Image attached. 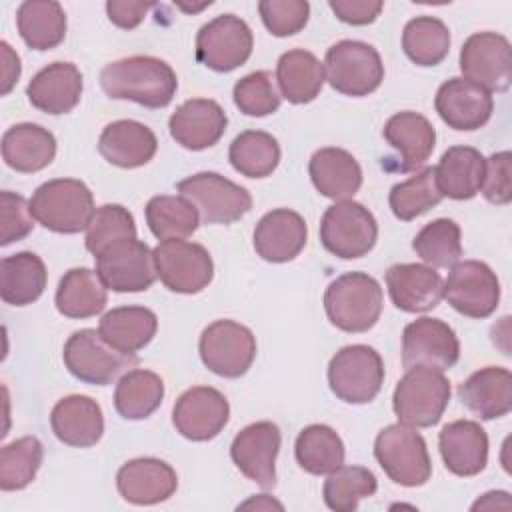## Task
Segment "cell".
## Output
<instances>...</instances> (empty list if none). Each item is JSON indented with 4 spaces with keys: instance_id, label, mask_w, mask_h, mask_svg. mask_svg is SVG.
<instances>
[{
    "instance_id": "cell-18",
    "label": "cell",
    "mask_w": 512,
    "mask_h": 512,
    "mask_svg": "<svg viewBox=\"0 0 512 512\" xmlns=\"http://www.w3.org/2000/svg\"><path fill=\"white\" fill-rule=\"evenodd\" d=\"M230 418L226 396L212 386H192L182 392L172 408V424L192 442L216 438Z\"/></svg>"
},
{
    "instance_id": "cell-36",
    "label": "cell",
    "mask_w": 512,
    "mask_h": 512,
    "mask_svg": "<svg viewBox=\"0 0 512 512\" xmlns=\"http://www.w3.org/2000/svg\"><path fill=\"white\" fill-rule=\"evenodd\" d=\"M324 64L308 50L294 48L284 52L276 64L280 96L292 104L312 102L324 86Z\"/></svg>"
},
{
    "instance_id": "cell-25",
    "label": "cell",
    "mask_w": 512,
    "mask_h": 512,
    "mask_svg": "<svg viewBox=\"0 0 512 512\" xmlns=\"http://www.w3.org/2000/svg\"><path fill=\"white\" fill-rule=\"evenodd\" d=\"M386 288L398 310L416 314L440 304L444 282L432 266L394 264L386 270Z\"/></svg>"
},
{
    "instance_id": "cell-43",
    "label": "cell",
    "mask_w": 512,
    "mask_h": 512,
    "mask_svg": "<svg viewBox=\"0 0 512 512\" xmlns=\"http://www.w3.org/2000/svg\"><path fill=\"white\" fill-rule=\"evenodd\" d=\"M200 214L184 196L160 194L146 204V224L158 240L186 238L196 232Z\"/></svg>"
},
{
    "instance_id": "cell-5",
    "label": "cell",
    "mask_w": 512,
    "mask_h": 512,
    "mask_svg": "<svg viewBox=\"0 0 512 512\" xmlns=\"http://www.w3.org/2000/svg\"><path fill=\"white\" fill-rule=\"evenodd\" d=\"M374 456L386 476L400 486H422L432 476L426 440L402 422L382 428L374 440Z\"/></svg>"
},
{
    "instance_id": "cell-45",
    "label": "cell",
    "mask_w": 512,
    "mask_h": 512,
    "mask_svg": "<svg viewBox=\"0 0 512 512\" xmlns=\"http://www.w3.org/2000/svg\"><path fill=\"white\" fill-rule=\"evenodd\" d=\"M378 490L376 476L364 466H340L328 474L322 486L324 502L336 512H354L358 502L374 496Z\"/></svg>"
},
{
    "instance_id": "cell-46",
    "label": "cell",
    "mask_w": 512,
    "mask_h": 512,
    "mask_svg": "<svg viewBox=\"0 0 512 512\" xmlns=\"http://www.w3.org/2000/svg\"><path fill=\"white\" fill-rule=\"evenodd\" d=\"M412 248L428 266L450 268L462 256L460 226L450 218H436L414 236Z\"/></svg>"
},
{
    "instance_id": "cell-3",
    "label": "cell",
    "mask_w": 512,
    "mask_h": 512,
    "mask_svg": "<svg viewBox=\"0 0 512 512\" xmlns=\"http://www.w3.org/2000/svg\"><path fill=\"white\" fill-rule=\"evenodd\" d=\"M38 224L58 234H78L88 228L96 208L90 188L76 178H54L40 184L30 198Z\"/></svg>"
},
{
    "instance_id": "cell-39",
    "label": "cell",
    "mask_w": 512,
    "mask_h": 512,
    "mask_svg": "<svg viewBox=\"0 0 512 512\" xmlns=\"http://www.w3.org/2000/svg\"><path fill=\"white\" fill-rule=\"evenodd\" d=\"M164 398L162 378L144 368L124 372L114 390V408L126 420H144L154 414Z\"/></svg>"
},
{
    "instance_id": "cell-33",
    "label": "cell",
    "mask_w": 512,
    "mask_h": 512,
    "mask_svg": "<svg viewBox=\"0 0 512 512\" xmlns=\"http://www.w3.org/2000/svg\"><path fill=\"white\" fill-rule=\"evenodd\" d=\"M486 158L472 146H450L438 166H434L436 184L442 196L452 200H470L480 192Z\"/></svg>"
},
{
    "instance_id": "cell-27",
    "label": "cell",
    "mask_w": 512,
    "mask_h": 512,
    "mask_svg": "<svg viewBox=\"0 0 512 512\" xmlns=\"http://www.w3.org/2000/svg\"><path fill=\"white\" fill-rule=\"evenodd\" d=\"M30 104L46 114H68L82 96V74L72 62H52L38 70L26 86Z\"/></svg>"
},
{
    "instance_id": "cell-48",
    "label": "cell",
    "mask_w": 512,
    "mask_h": 512,
    "mask_svg": "<svg viewBox=\"0 0 512 512\" xmlns=\"http://www.w3.org/2000/svg\"><path fill=\"white\" fill-rule=\"evenodd\" d=\"M136 238V224L134 216L128 212V208L120 204H104L96 208L88 228H86V248L94 256L106 250L108 246Z\"/></svg>"
},
{
    "instance_id": "cell-4",
    "label": "cell",
    "mask_w": 512,
    "mask_h": 512,
    "mask_svg": "<svg viewBox=\"0 0 512 512\" xmlns=\"http://www.w3.org/2000/svg\"><path fill=\"white\" fill-rule=\"evenodd\" d=\"M450 402V382L434 368H408L392 394L398 422L412 428H430L440 422Z\"/></svg>"
},
{
    "instance_id": "cell-30",
    "label": "cell",
    "mask_w": 512,
    "mask_h": 512,
    "mask_svg": "<svg viewBox=\"0 0 512 512\" xmlns=\"http://www.w3.org/2000/svg\"><path fill=\"white\" fill-rule=\"evenodd\" d=\"M156 150V134L136 120L110 122L98 138V152L118 168H140L154 158Z\"/></svg>"
},
{
    "instance_id": "cell-41",
    "label": "cell",
    "mask_w": 512,
    "mask_h": 512,
    "mask_svg": "<svg viewBox=\"0 0 512 512\" xmlns=\"http://www.w3.org/2000/svg\"><path fill=\"white\" fill-rule=\"evenodd\" d=\"M402 50L416 66H436L450 50V30L436 16H416L402 30Z\"/></svg>"
},
{
    "instance_id": "cell-42",
    "label": "cell",
    "mask_w": 512,
    "mask_h": 512,
    "mask_svg": "<svg viewBox=\"0 0 512 512\" xmlns=\"http://www.w3.org/2000/svg\"><path fill=\"white\" fill-rule=\"evenodd\" d=\"M228 160L246 178H266L280 162V146L268 132L246 130L232 140Z\"/></svg>"
},
{
    "instance_id": "cell-16",
    "label": "cell",
    "mask_w": 512,
    "mask_h": 512,
    "mask_svg": "<svg viewBox=\"0 0 512 512\" xmlns=\"http://www.w3.org/2000/svg\"><path fill=\"white\" fill-rule=\"evenodd\" d=\"M462 78L492 92H504L512 80V48L506 36L476 32L460 50Z\"/></svg>"
},
{
    "instance_id": "cell-49",
    "label": "cell",
    "mask_w": 512,
    "mask_h": 512,
    "mask_svg": "<svg viewBox=\"0 0 512 512\" xmlns=\"http://www.w3.org/2000/svg\"><path fill=\"white\" fill-rule=\"evenodd\" d=\"M236 108L254 118L274 114L280 106V94L276 92L272 74L266 70H256L246 74L234 84L232 90Z\"/></svg>"
},
{
    "instance_id": "cell-13",
    "label": "cell",
    "mask_w": 512,
    "mask_h": 512,
    "mask_svg": "<svg viewBox=\"0 0 512 512\" xmlns=\"http://www.w3.org/2000/svg\"><path fill=\"white\" fill-rule=\"evenodd\" d=\"M254 48L250 26L234 16L220 14L196 34V60L214 72H232L242 66Z\"/></svg>"
},
{
    "instance_id": "cell-54",
    "label": "cell",
    "mask_w": 512,
    "mask_h": 512,
    "mask_svg": "<svg viewBox=\"0 0 512 512\" xmlns=\"http://www.w3.org/2000/svg\"><path fill=\"white\" fill-rule=\"evenodd\" d=\"M154 4L152 2H130V0H108L106 2V14H108V20L122 28V30H132L136 28L146 12L152 8Z\"/></svg>"
},
{
    "instance_id": "cell-21",
    "label": "cell",
    "mask_w": 512,
    "mask_h": 512,
    "mask_svg": "<svg viewBox=\"0 0 512 512\" xmlns=\"http://www.w3.org/2000/svg\"><path fill=\"white\" fill-rule=\"evenodd\" d=\"M228 124L224 108L210 98H192L180 104L170 120V136L186 150H206L214 146Z\"/></svg>"
},
{
    "instance_id": "cell-2",
    "label": "cell",
    "mask_w": 512,
    "mask_h": 512,
    "mask_svg": "<svg viewBox=\"0 0 512 512\" xmlns=\"http://www.w3.org/2000/svg\"><path fill=\"white\" fill-rule=\"evenodd\" d=\"M382 286L366 272H346L324 292L328 320L342 332H368L382 314Z\"/></svg>"
},
{
    "instance_id": "cell-11",
    "label": "cell",
    "mask_w": 512,
    "mask_h": 512,
    "mask_svg": "<svg viewBox=\"0 0 512 512\" xmlns=\"http://www.w3.org/2000/svg\"><path fill=\"white\" fill-rule=\"evenodd\" d=\"M152 252L156 274L168 290L178 294H198L212 282V256L202 244L170 238L160 240Z\"/></svg>"
},
{
    "instance_id": "cell-28",
    "label": "cell",
    "mask_w": 512,
    "mask_h": 512,
    "mask_svg": "<svg viewBox=\"0 0 512 512\" xmlns=\"http://www.w3.org/2000/svg\"><path fill=\"white\" fill-rule=\"evenodd\" d=\"M384 140L398 152L394 170L410 172L424 166L436 146V130L430 120L418 112H398L382 128Z\"/></svg>"
},
{
    "instance_id": "cell-10",
    "label": "cell",
    "mask_w": 512,
    "mask_h": 512,
    "mask_svg": "<svg viewBox=\"0 0 512 512\" xmlns=\"http://www.w3.org/2000/svg\"><path fill=\"white\" fill-rule=\"evenodd\" d=\"M180 196L194 204L204 224H232L252 208L250 192L218 172H198L176 184Z\"/></svg>"
},
{
    "instance_id": "cell-55",
    "label": "cell",
    "mask_w": 512,
    "mask_h": 512,
    "mask_svg": "<svg viewBox=\"0 0 512 512\" xmlns=\"http://www.w3.org/2000/svg\"><path fill=\"white\" fill-rule=\"evenodd\" d=\"M0 52H2V90L0 92H2V96H6L18 82L22 66H20L18 54L10 48V44L6 40L0 42Z\"/></svg>"
},
{
    "instance_id": "cell-24",
    "label": "cell",
    "mask_w": 512,
    "mask_h": 512,
    "mask_svg": "<svg viewBox=\"0 0 512 512\" xmlns=\"http://www.w3.org/2000/svg\"><path fill=\"white\" fill-rule=\"evenodd\" d=\"M444 466L454 476H476L488 464V434L474 420H454L438 434Z\"/></svg>"
},
{
    "instance_id": "cell-12",
    "label": "cell",
    "mask_w": 512,
    "mask_h": 512,
    "mask_svg": "<svg viewBox=\"0 0 512 512\" xmlns=\"http://www.w3.org/2000/svg\"><path fill=\"white\" fill-rule=\"evenodd\" d=\"M198 350L210 372L222 378H240L256 358V338L240 322L216 320L204 328Z\"/></svg>"
},
{
    "instance_id": "cell-7",
    "label": "cell",
    "mask_w": 512,
    "mask_h": 512,
    "mask_svg": "<svg viewBox=\"0 0 512 512\" xmlns=\"http://www.w3.org/2000/svg\"><path fill=\"white\" fill-rule=\"evenodd\" d=\"M328 84L344 96H368L384 80V64L378 50L360 40L332 44L324 58Z\"/></svg>"
},
{
    "instance_id": "cell-35",
    "label": "cell",
    "mask_w": 512,
    "mask_h": 512,
    "mask_svg": "<svg viewBox=\"0 0 512 512\" xmlns=\"http://www.w3.org/2000/svg\"><path fill=\"white\" fill-rule=\"evenodd\" d=\"M46 282V266L34 252H16L0 262V296L6 304L28 306L36 302Z\"/></svg>"
},
{
    "instance_id": "cell-31",
    "label": "cell",
    "mask_w": 512,
    "mask_h": 512,
    "mask_svg": "<svg viewBox=\"0 0 512 512\" xmlns=\"http://www.w3.org/2000/svg\"><path fill=\"white\" fill-rule=\"evenodd\" d=\"M314 188L332 200H350L362 186V168L358 160L342 148L328 146L312 154L308 164Z\"/></svg>"
},
{
    "instance_id": "cell-47",
    "label": "cell",
    "mask_w": 512,
    "mask_h": 512,
    "mask_svg": "<svg viewBox=\"0 0 512 512\" xmlns=\"http://www.w3.org/2000/svg\"><path fill=\"white\" fill-rule=\"evenodd\" d=\"M44 458V446L36 436H22L0 450V488L4 492L26 488Z\"/></svg>"
},
{
    "instance_id": "cell-6",
    "label": "cell",
    "mask_w": 512,
    "mask_h": 512,
    "mask_svg": "<svg viewBox=\"0 0 512 512\" xmlns=\"http://www.w3.org/2000/svg\"><path fill=\"white\" fill-rule=\"evenodd\" d=\"M328 384L346 404L372 402L384 384V362L372 346H344L330 358Z\"/></svg>"
},
{
    "instance_id": "cell-8",
    "label": "cell",
    "mask_w": 512,
    "mask_h": 512,
    "mask_svg": "<svg viewBox=\"0 0 512 512\" xmlns=\"http://www.w3.org/2000/svg\"><path fill=\"white\" fill-rule=\"evenodd\" d=\"M378 238L374 214L354 200H338L326 208L320 220L322 246L342 258L354 260L366 256Z\"/></svg>"
},
{
    "instance_id": "cell-52",
    "label": "cell",
    "mask_w": 512,
    "mask_h": 512,
    "mask_svg": "<svg viewBox=\"0 0 512 512\" xmlns=\"http://www.w3.org/2000/svg\"><path fill=\"white\" fill-rule=\"evenodd\" d=\"M512 156L508 150L496 152L486 160L482 194L492 204H508L512 200Z\"/></svg>"
},
{
    "instance_id": "cell-17",
    "label": "cell",
    "mask_w": 512,
    "mask_h": 512,
    "mask_svg": "<svg viewBox=\"0 0 512 512\" xmlns=\"http://www.w3.org/2000/svg\"><path fill=\"white\" fill-rule=\"evenodd\" d=\"M460 358V342L452 326L438 318H416L402 332V364L404 368L448 370Z\"/></svg>"
},
{
    "instance_id": "cell-37",
    "label": "cell",
    "mask_w": 512,
    "mask_h": 512,
    "mask_svg": "<svg viewBox=\"0 0 512 512\" xmlns=\"http://www.w3.org/2000/svg\"><path fill=\"white\" fill-rule=\"evenodd\" d=\"M98 272L90 268L68 270L56 290V310L66 318H92L106 308L108 294Z\"/></svg>"
},
{
    "instance_id": "cell-38",
    "label": "cell",
    "mask_w": 512,
    "mask_h": 512,
    "mask_svg": "<svg viewBox=\"0 0 512 512\" xmlns=\"http://www.w3.org/2000/svg\"><path fill=\"white\" fill-rule=\"evenodd\" d=\"M20 38L32 50H52L66 36V14L54 0H26L16 10Z\"/></svg>"
},
{
    "instance_id": "cell-22",
    "label": "cell",
    "mask_w": 512,
    "mask_h": 512,
    "mask_svg": "<svg viewBox=\"0 0 512 512\" xmlns=\"http://www.w3.org/2000/svg\"><path fill=\"white\" fill-rule=\"evenodd\" d=\"M120 496L136 506H152L168 500L178 488L176 470L158 458H134L116 474Z\"/></svg>"
},
{
    "instance_id": "cell-9",
    "label": "cell",
    "mask_w": 512,
    "mask_h": 512,
    "mask_svg": "<svg viewBox=\"0 0 512 512\" xmlns=\"http://www.w3.org/2000/svg\"><path fill=\"white\" fill-rule=\"evenodd\" d=\"M62 358L74 378L94 386L112 384L122 372L138 364L136 354L114 350L94 328L74 332L64 344Z\"/></svg>"
},
{
    "instance_id": "cell-44",
    "label": "cell",
    "mask_w": 512,
    "mask_h": 512,
    "mask_svg": "<svg viewBox=\"0 0 512 512\" xmlns=\"http://www.w3.org/2000/svg\"><path fill=\"white\" fill-rule=\"evenodd\" d=\"M442 192L436 184L434 166H424L414 172L404 182H398L392 186L388 202L390 210L398 220H414L428 212L430 208L438 206L442 200Z\"/></svg>"
},
{
    "instance_id": "cell-14",
    "label": "cell",
    "mask_w": 512,
    "mask_h": 512,
    "mask_svg": "<svg viewBox=\"0 0 512 512\" xmlns=\"http://www.w3.org/2000/svg\"><path fill=\"white\" fill-rule=\"evenodd\" d=\"M442 298L462 316L488 318L500 302V282L488 264L462 260L450 266Z\"/></svg>"
},
{
    "instance_id": "cell-1",
    "label": "cell",
    "mask_w": 512,
    "mask_h": 512,
    "mask_svg": "<svg viewBox=\"0 0 512 512\" xmlns=\"http://www.w3.org/2000/svg\"><path fill=\"white\" fill-rule=\"evenodd\" d=\"M100 86L114 100H130L146 108H164L178 90V78L170 64L154 56H128L106 64Z\"/></svg>"
},
{
    "instance_id": "cell-34",
    "label": "cell",
    "mask_w": 512,
    "mask_h": 512,
    "mask_svg": "<svg viewBox=\"0 0 512 512\" xmlns=\"http://www.w3.org/2000/svg\"><path fill=\"white\" fill-rule=\"evenodd\" d=\"M158 330V318L144 306H118L108 310L98 324L100 336L122 354H136L148 346Z\"/></svg>"
},
{
    "instance_id": "cell-53",
    "label": "cell",
    "mask_w": 512,
    "mask_h": 512,
    "mask_svg": "<svg viewBox=\"0 0 512 512\" xmlns=\"http://www.w3.org/2000/svg\"><path fill=\"white\" fill-rule=\"evenodd\" d=\"M328 6L336 14L338 20L352 24V26H366V24H372L380 16L384 2H380V0H330Z\"/></svg>"
},
{
    "instance_id": "cell-51",
    "label": "cell",
    "mask_w": 512,
    "mask_h": 512,
    "mask_svg": "<svg viewBox=\"0 0 512 512\" xmlns=\"http://www.w3.org/2000/svg\"><path fill=\"white\" fill-rule=\"evenodd\" d=\"M34 228L30 202L24 196L2 190L0 192V246H8L26 238Z\"/></svg>"
},
{
    "instance_id": "cell-29",
    "label": "cell",
    "mask_w": 512,
    "mask_h": 512,
    "mask_svg": "<svg viewBox=\"0 0 512 512\" xmlns=\"http://www.w3.org/2000/svg\"><path fill=\"white\" fill-rule=\"evenodd\" d=\"M460 402L480 420L502 418L512 410V374L502 366H486L458 386Z\"/></svg>"
},
{
    "instance_id": "cell-40",
    "label": "cell",
    "mask_w": 512,
    "mask_h": 512,
    "mask_svg": "<svg viewBox=\"0 0 512 512\" xmlns=\"http://www.w3.org/2000/svg\"><path fill=\"white\" fill-rule=\"evenodd\" d=\"M294 456L302 470L314 476H324L334 472L344 464V442L338 432L326 424H310L300 430Z\"/></svg>"
},
{
    "instance_id": "cell-50",
    "label": "cell",
    "mask_w": 512,
    "mask_h": 512,
    "mask_svg": "<svg viewBox=\"0 0 512 512\" xmlns=\"http://www.w3.org/2000/svg\"><path fill=\"white\" fill-rule=\"evenodd\" d=\"M260 18L272 36L284 38L298 34L310 18V4L306 0H260Z\"/></svg>"
},
{
    "instance_id": "cell-23",
    "label": "cell",
    "mask_w": 512,
    "mask_h": 512,
    "mask_svg": "<svg viewBox=\"0 0 512 512\" xmlns=\"http://www.w3.org/2000/svg\"><path fill=\"white\" fill-rule=\"evenodd\" d=\"M306 220L288 208L266 212L254 228L256 254L272 264L294 260L306 246Z\"/></svg>"
},
{
    "instance_id": "cell-19",
    "label": "cell",
    "mask_w": 512,
    "mask_h": 512,
    "mask_svg": "<svg viewBox=\"0 0 512 512\" xmlns=\"http://www.w3.org/2000/svg\"><path fill=\"white\" fill-rule=\"evenodd\" d=\"M280 442V428L274 422H254L234 436L230 458L246 478L262 488H272L276 484V456Z\"/></svg>"
},
{
    "instance_id": "cell-15",
    "label": "cell",
    "mask_w": 512,
    "mask_h": 512,
    "mask_svg": "<svg viewBox=\"0 0 512 512\" xmlns=\"http://www.w3.org/2000/svg\"><path fill=\"white\" fill-rule=\"evenodd\" d=\"M94 260L100 280L114 292H144L158 278L154 252L138 238L120 240L96 254Z\"/></svg>"
},
{
    "instance_id": "cell-20",
    "label": "cell",
    "mask_w": 512,
    "mask_h": 512,
    "mask_svg": "<svg viewBox=\"0 0 512 512\" xmlns=\"http://www.w3.org/2000/svg\"><path fill=\"white\" fill-rule=\"evenodd\" d=\"M434 106L444 124L454 130L470 132L482 128L490 120L494 98L488 90L462 76H456L438 88Z\"/></svg>"
},
{
    "instance_id": "cell-32",
    "label": "cell",
    "mask_w": 512,
    "mask_h": 512,
    "mask_svg": "<svg viewBox=\"0 0 512 512\" xmlns=\"http://www.w3.org/2000/svg\"><path fill=\"white\" fill-rule=\"evenodd\" d=\"M56 156L54 134L32 122L10 126L2 136V158L16 172L32 174L46 168Z\"/></svg>"
},
{
    "instance_id": "cell-26",
    "label": "cell",
    "mask_w": 512,
    "mask_h": 512,
    "mask_svg": "<svg viewBox=\"0 0 512 512\" xmlns=\"http://www.w3.org/2000/svg\"><path fill=\"white\" fill-rule=\"evenodd\" d=\"M50 426L54 436L66 446L90 448L104 434V414L100 404L90 396L70 394L54 404Z\"/></svg>"
}]
</instances>
